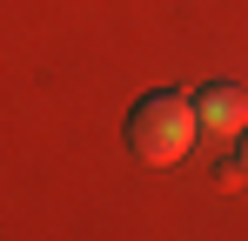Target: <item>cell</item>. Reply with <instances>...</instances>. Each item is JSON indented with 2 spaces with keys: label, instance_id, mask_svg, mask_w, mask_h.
Returning a JSON list of instances; mask_svg holds the SVG:
<instances>
[{
  "label": "cell",
  "instance_id": "6da1fadb",
  "mask_svg": "<svg viewBox=\"0 0 248 241\" xmlns=\"http://www.w3.org/2000/svg\"><path fill=\"white\" fill-rule=\"evenodd\" d=\"M195 134H202V114H195V94H181V87L141 94L134 114H127V148L141 167H174L195 148Z\"/></svg>",
  "mask_w": 248,
  "mask_h": 241
},
{
  "label": "cell",
  "instance_id": "7a4b0ae2",
  "mask_svg": "<svg viewBox=\"0 0 248 241\" xmlns=\"http://www.w3.org/2000/svg\"><path fill=\"white\" fill-rule=\"evenodd\" d=\"M195 114H202V134H235L242 141V127H248V87L242 80H208L202 94H195Z\"/></svg>",
  "mask_w": 248,
  "mask_h": 241
},
{
  "label": "cell",
  "instance_id": "3957f363",
  "mask_svg": "<svg viewBox=\"0 0 248 241\" xmlns=\"http://www.w3.org/2000/svg\"><path fill=\"white\" fill-rule=\"evenodd\" d=\"M235 181H248V127H242V161H235Z\"/></svg>",
  "mask_w": 248,
  "mask_h": 241
}]
</instances>
